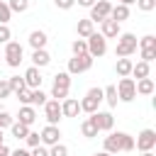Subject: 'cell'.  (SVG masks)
I'll return each mask as SVG.
<instances>
[{
	"mask_svg": "<svg viewBox=\"0 0 156 156\" xmlns=\"http://www.w3.org/2000/svg\"><path fill=\"white\" fill-rule=\"evenodd\" d=\"M134 51H136V37H134L132 32H122V34L117 37L115 56H119V58H127V56H132Z\"/></svg>",
	"mask_w": 156,
	"mask_h": 156,
	"instance_id": "6da1fadb",
	"label": "cell"
},
{
	"mask_svg": "<svg viewBox=\"0 0 156 156\" xmlns=\"http://www.w3.org/2000/svg\"><path fill=\"white\" fill-rule=\"evenodd\" d=\"M68 90H71V76H68L66 71L56 73V76H54V85H51V98L61 102V100L68 98Z\"/></svg>",
	"mask_w": 156,
	"mask_h": 156,
	"instance_id": "7a4b0ae2",
	"label": "cell"
},
{
	"mask_svg": "<svg viewBox=\"0 0 156 156\" xmlns=\"http://www.w3.org/2000/svg\"><path fill=\"white\" fill-rule=\"evenodd\" d=\"M100 102H102V88H90V90L85 93V98L78 100L80 112H88V115L98 112V110H100Z\"/></svg>",
	"mask_w": 156,
	"mask_h": 156,
	"instance_id": "3957f363",
	"label": "cell"
},
{
	"mask_svg": "<svg viewBox=\"0 0 156 156\" xmlns=\"http://www.w3.org/2000/svg\"><path fill=\"white\" fill-rule=\"evenodd\" d=\"M22 56H24V49H22V44L10 39V41L5 44V51H2V58H5V63H7L10 68H17V66L22 63Z\"/></svg>",
	"mask_w": 156,
	"mask_h": 156,
	"instance_id": "277c9868",
	"label": "cell"
},
{
	"mask_svg": "<svg viewBox=\"0 0 156 156\" xmlns=\"http://www.w3.org/2000/svg\"><path fill=\"white\" fill-rule=\"evenodd\" d=\"M93 56L90 54H78V56H73V58H68V68H66V73L68 76H78V73H85V71H90L93 68Z\"/></svg>",
	"mask_w": 156,
	"mask_h": 156,
	"instance_id": "5b68a950",
	"label": "cell"
},
{
	"mask_svg": "<svg viewBox=\"0 0 156 156\" xmlns=\"http://www.w3.org/2000/svg\"><path fill=\"white\" fill-rule=\"evenodd\" d=\"M85 44H88V54H90L93 58H100V56L107 54V39H105L100 32H93V34L85 39Z\"/></svg>",
	"mask_w": 156,
	"mask_h": 156,
	"instance_id": "8992f818",
	"label": "cell"
},
{
	"mask_svg": "<svg viewBox=\"0 0 156 156\" xmlns=\"http://www.w3.org/2000/svg\"><path fill=\"white\" fill-rule=\"evenodd\" d=\"M117 88V100L119 102H132L136 98V88H134V78H119Z\"/></svg>",
	"mask_w": 156,
	"mask_h": 156,
	"instance_id": "52a82bcc",
	"label": "cell"
},
{
	"mask_svg": "<svg viewBox=\"0 0 156 156\" xmlns=\"http://www.w3.org/2000/svg\"><path fill=\"white\" fill-rule=\"evenodd\" d=\"M154 146H156V132L154 129H141L139 136L134 139V149H139L144 154V151H154Z\"/></svg>",
	"mask_w": 156,
	"mask_h": 156,
	"instance_id": "ba28073f",
	"label": "cell"
},
{
	"mask_svg": "<svg viewBox=\"0 0 156 156\" xmlns=\"http://www.w3.org/2000/svg\"><path fill=\"white\" fill-rule=\"evenodd\" d=\"M90 119L95 122L98 132H112V127H115V117H112V112H107V110H98V112H93Z\"/></svg>",
	"mask_w": 156,
	"mask_h": 156,
	"instance_id": "9c48e42d",
	"label": "cell"
},
{
	"mask_svg": "<svg viewBox=\"0 0 156 156\" xmlns=\"http://www.w3.org/2000/svg\"><path fill=\"white\" fill-rule=\"evenodd\" d=\"M110 10H112V5H110V0H98L93 7H90V22L95 24V22H102V20H107L110 17Z\"/></svg>",
	"mask_w": 156,
	"mask_h": 156,
	"instance_id": "30bf717a",
	"label": "cell"
},
{
	"mask_svg": "<svg viewBox=\"0 0 156 156\" xmlns=\"http://www.w3.org/2000/svg\"><path fill=\"white\" fill-rule=\"evenodd\" d=\"M44 117H46L49 124H58V119L63 117V115H61V102L54 100V98L46 100V102H44Z\"/></svg>",
	"mask_w": 156,
	"mask_h": 156,
	"instance_id": "8fae6325",
	"label": "cell"
},
{
	"mask_svg": "<svg viewBox=\"0 0 156 156\" xmlns=\"http://www.w3.org/2000/svg\"><path fill=\"white\" fill-rule=\"evenodd\" d=\"M41 146H54V144H58V139H61V129H58V124H46L44 129H41Z\"/></svg>",
	"mask_w": 156,
	"mask_h": 156,
	"instance_id": "7c38bea8",
	"label": "cell"
},
{
	"mask_svg": "<svg viewBox=\"0 0 156 156\" xmlns=\"http://www.w3.org/2000/svg\"><path fill=\"white\" fill-rule=\"evenodd\" d=\"M22 78H24V85H27L29 90H37V88H41V80H44L37 66H29V68L24 71V76H22Z\"/></svg>",
	"mask_w": 156,
	"mask_h": 156,
	"instance_id": "4fadbf2b",
	"label": "cell"
},
{
	"mask_svg": "<svg viewBox=\"0 0 156 156\" xmlns=\"http://www.w3.org/2000/svg\"><path fill=\"white\" fill-rule=\"evenodd\" d=\"M100 34H102L105 39H117V37L122 34V29H119V24H117L115 20H110V17H107V20H102V22H100Z\"/></svg>",
	"mask_w": 156,
	"mask_h": 156,
	"instance_id": "5bb4252c",
	"label": "cell"
},
{
	"mask_svg": "<svg viewBox=\"0 0 156 156\" xmlns=\"http://www.w3.org/2000/svg\"><path fill=\"white\" fill-rule=\"evenodd\" d=\"M34 119H37L34 107H32V105H22V107H20V112H17V122H20V124H24V127H32V124H34Z\"/></svg>",
	"mask_w": 156,
	"mask_h": 156,
	"instance_id": "9a60e30c",
	"label": "cell"
},
{
	"mask_svg": "<svg viewBox=\"0 0 156 156\" xmlns=\"http://www.w3.org/2000/svg\"><path fill=\"white\" fill-rule=\"evenodd\" d=\"M78 112H80V105H78L76 98L61 100V115H63V117H78Z\"/></svg>",
	"mask_w": 156,
	"mask_h": 156,
	"instance_id": "2e32d148",
	"label": "cell"
},
{
	"mask_svg": "<svg viewBox=\"0 0 156 156\" xmlns=\"http://www.w3.org/2000/svg\"><path fill=\"white\" fill-rule=\"evenodd\" d=\"M46 41H49L46 32H41V29L29 32V46H32V49H46Z\"/></svg>",
	"mask_w": 156,
	"mask_h": 156,
	"instance_id": "e0dca14e",
	"label": "cell"
},
{
	"mask_svg": "<svg viewBox=\"0 0 156 156\" xmlns=\"http://www.w3.org/2000/svg\"><path fill=\"white\" fill-rule=\"evenodd\" d=\"M49 63H51V56H49L46 49H34V51H32V66L44 68V66H49Z\"/></svg>",
	"mask_w": 156,
	"mask_h": 156,
	"instance_id": "ac0fdd59",
	"label": "cell"
},
{
	"mask_svg": "<svg viewBox=\"0 0 156 156\" xmlns=\"http://www.w3.org/2000/svg\"><path fill=\"white\" fill-rule=\"evenodd\" d=\"M117 136V144H119V151H134V136L127 134V132H115Z\"/></svg>",
	"mask_w": 156,
	"mask_h": 156,
	"instance_id": "d6986e66",
	"label": "cell"
},
{
	"mask_svg": "<svg viewBox=\"0 0 156 156\" xmlns=\"http://www.w3.org/2000/svg\"><path fill=\"white\" fill-rule=\"evenodd\" d=\"M132 58H117V63H115V71H117V76L119 78H129L132 76Z\"/></svg>",
	"mask_w": 156,
	"mask_h": 156,
	"instance_id": "ffe728a7",
	"label": "cell"
},
{
	"mask_svg": "<svg viewBox=\"0 0 156 156\" xmlns=\"http://www.w3.org/2000/svg\"><path fill=\"white\" fill-rule=\"evenodd\" d=\"M134 88H136V95H151L156 90L154 80L151 78H141V80H134Z\"/></svg>",
	"mask_w": 156,
	"mask_h": 156,
	"instance_id": "44dd1931",
	"label": "cell"
},
{
	"mask_svg": "<svg viewBox=\"0 0 156 156\" xmlns=\"http://www.w3.org/2000/svg\"><path fill=\"white\" fill-rule=\"evenodd\" d=\"M110 20H115L117 24L124 22V20H129V7H127V5H115V7L110 10Z\"/></svg>",
	"mask_w": 156,
	"mask_h": 156,
	"instance_id": "7402d4cb",
	"label": "cell"
},
{
	"mask_svg": "<svg viewBox=\"0 0 156 156\" xmlns=\"http://www.w3.org/2000/svg\"><path fill=\"white\" fill-rule=\"evenodd\" d=\"M76 32H78V37H80V39H88V37L95 32V24H93L90 20H78V24H76Z\"/></svg>",
	"mask_w": 156,
	"mask_h": 156,
	"instance_id": "603a6c76",
	"label": "cell"
},
{
	"mask_svg": "<svg viewBox=\"0 0 156 156\" xmlns=\"http://www.w3.org/2000/svg\"><path fill=\"white\" fill-rule=\"evenodd\" d=\"M80 134H83L85 139H93V136H98V127H95V122H93L90 117H85V119L80 122Z\"/></svg>",
	"mask_w": 156,
	"mask_h": 156,
	"instance_id": "cb8c5ba5",
	"label": "cell"
},
{
	"mask_svg": "<svg viewBox=\"0 0 156 156\" xmlns=\"http://www.w3.org/2000/svg\"><path fill=\"white\" fill-rule=\"evenodd\" d=\"M149 63H144V61H139V63H134L132 66V76L136 78V80H141V78H149Z\"/></svg>",
	"mask_w": 156,
	"mask_h": 156,
	"instance_id": "d4e9b609",
	"label": "cell"
},
{
	"mask_svg": "<svg viewBox=\"0 0 156 156\" xmlns=\"http://www.w3.org/2000/svg\"><path fill=\"white\" fill-rule=\"evenodd\" d=\"M102 100H105L110 107H117V102H119V100H117V88H115V85H107V88L102 90Z\"/></svg>",
	"mask_w": 156,
	"mask_h": 156,
	"instance_id": "484cf974",
	"label": "cell"
},
{
	"mask_svg": "<svg viewBox=\"0 0 156 156\" xmlns=\"http://www.w3.org/2000/svg\"><path fill=\"white\" fill-rule=\"evenodd\" d=\"M7 83H10V90H12L15 95H17V93H22V90L27 88V85H24V78H22V76H10V78H7Z\"/></svg>",
	"mask_w": 156,
	"mask_h": 156,
	"instance_id": "4316f807",
	"label": "cell"
},
{
	"mask_svg": "<svg viewBox=\"0 0 156 156\" xmlns=\"http://www.w3.org/2000/svg\"><path fill=\"white\" fill-rule=\"evenodd\" d=\"M10 132H12L15 139H24V136L29 134V127H24V124H20V122H12V124H10Z\"/></svg>",
	"mask_w": 156,
	"mask_h": 156,
	"instance_id": "83f0119b",
	"label": "cell"
},
{
	"mask_svg": "<svg viewBox=\"0 0 156 156\" xmlns=\"http://www.w3.org/2000/svg\"><path fill=\"white\" fill-rule=\"evenodd\" d=\"M10 12H27L29 10V0H7Z\"/></svg>",
	"mask_w": 156,
	"mask_h": 156,
	"instance_id": "f1b7e54d",
	"label": "cell"
},
{
	"mask_svg": "<svg viewBox=\"0 0 156 156\" xmlns=\"http://www.w3.org/2000/svg\"><path fill=\"white\" fill-rule=\"evenodd\" d=\"M136 49H156V37L154 34H146V37L136 39Z\"/></svg>",
	"mask_w": 156,
	"mask_h": 156,
	"instance_id": "f546056e",
	"label": "cell"
},
{
	"mask_svg": "<svg viewBox=\"0 0 156 156\" xmlns=\"http://www.w3.org/2000/svg\"><path fill=\"white\" fill-rule=\"evenodd\" d=\"M46 100H49V98H46V93H44L41 88H37V90H32V102H29V105H32V107H34V105H41V107H44V102H46Z\"/></svg>",
	"mask_w": 156,
	"mask_h": 156,
	"instance_id": "4dcf8cb0",
	"label": "cell"
},
{
	"mask_svg": "<svg viewBox=\"0 0 156 156\" xmlns=\"http://www.w3.org/2000/svg\"><path fill=\"white\" fill-rule=\"evenodd\" d=\"M71 51H73V56H78V54H88V44H85V39H76V41L71 44Z\"/></svg>",
	"mask_w": 156,
	"mask_h": 156,
	"instance_id": "1f68e13d",
	"label": "cell"
},
{
	"mask_svg": "<svg viewBox=\"0 0 156 156\" xmlns=\"http://www.w3.org/2000/svg\"><path fill=\"white\" fill-rule=\"evenodd\" d=\"M49 156H68V146L66 144H54V146H49Z\"/></svg>",
	"mask_w": 156,
	"mask_h": 156,
	"instance_id": "d6a6232c",
	"label": "cell"
},
{
	"mask_svg": "<svg viewBox=\"0 0 156 156\" xmlns=\"http://www.w3.org/2000/svg\"><path fill=\"white\" fill-rule=\"evenodd\" d=\"M10 17H12V12H10L7 2H5V0H0V24H7V22H10Z\"/></svg>",
	"mask_w": 156,
	"mask_h": 156,
	"instance_id": "836d02e7",
	"label": "cell"
},
{
	"mask_svg": "<svg viewBox=\"0 0 156 156\" xmlns=\"http://www.w3.org/2000/svg\"><path fill=\"white\" fill-rule=\"evenodd\" d=\"M24 141H27V146H29V149H34V146H39V144H41V136H39L37 132H29V134L24 136Z\"/></svg>",
	"mask_w": 156,
	"mask_h": 156,
	"instance_id": "e575fe53",
	"label": "cell"
},
{
	"mask_svg": "<svg viewBox=\"0 0 156 156\" xmlns=\"http://www.w3.org/2000/svg\"><path fill=\"white\" fill-rule=\"evenodd\" d=\"M136 7L141 12H151V10H156V0H136Z\"/></svg>",
	"mask_w": 156,
	"mask_h": 156,
	"instance_id": "d590c367",
	"label": "cell"
},
{
	"mask_svg": "<svg viewBox=\"0 0 156 156\" xmlns=\"http://www.w3.org/2000/svg\"><path fill=\"white\" fill-rule=\"evenodd\" d=\"M10 95H12V90H10L7 78H0V100H5V98H10Z\"/></svg>",
	"mask_w": 156,
	"mask_h": 156,
	"instance_id": "8d00e7d4",
	"label": "cell"
},
{
	"mask_svg": "<svg viewBox=\"0 0 156 156\" xmlns=\"http://www.w3.org/2000/svg\"><path fill=\"white\" fill-rule=\"evenodd\" d=\"M139 51H141V61L144 63H151L156 58V49H139Z\"/></svg>",
	"mask_w": 156,
	"mask_h": 156,
	"instance_id": "74e56055",
	"label": "cell"
},
{
	"mask_svg": "<svg viewBox=\"0 0 156 156\" xmlns=\"http://www.w3.org/2000/svg\"><path fill=\"white\" fill-rule=\"evenodd\" d=\"M15 119H12V115L10 112H5V110H0V129H5V127H10Z\"/></svg>",
	"mask_w": 156,
	"mask_h": 156,
	"instance_id": "f35d334b",
	"label": "cell"
},
{
	"mask_svg": "<svg viewBox=\"0 0 156 156\" xmlns=\"http://www.w3.org/2000/svg\"><path fill=\"white\" fill-rule=\"evenodd\" d=\"M12 39V32H10V27L7 24H0V44H7Z\"/></svg>",
	"mask_w": 156,
	"mask_h": 156,
	"instance_id": "ab89813d",
	"label": "cell"
},
{
	"mask_svg": "<svg viewBox=\"0 0 156 156\" xmlns=\"http://www.w3.org/2000/svg\"><path fill=\"white\" fill-rule=\"evenodd\" d=\"M17 98H20V102H22V105H29V102H32V90H29V88H24L22 93H17Z\"/></svg>",
	"mask_w": 156,
	"mask_h": 156,
	"instance_id": "60d3db41",
	"label": "cell"
},
{
	"mask_svg": "<svg viewBox=\"0 0 156 156\" xmlns=\"http://www.w3.org/2000/svg\"><path fill=\"white\" fill-rule=\"evenodd\" d=\"M54 5H56L58 10H71V7L76 5V0H54Z\"/></svg>",
	"mask_w": 156,
	"mask_h": 156,
	"instance_id": "b9f144b4",
	"label": "cell"
},
{
	"mask_svg": "<svg viewBox=\"0 0 156 156\" xmlns=\"http://www.w3.org/2000/svg\"><path fill=\"white\" fill-rule=\"evenodd\" d=\"M29 154H32V156H49V149H46V146H41V144H39V146H34V149H32V151H29Z\"/></svg>",
	"mask_w": 156,
	"mask_h": 156,
	"instance_id": "7bdbcfd3",
	"label": "cell"
},
{
	"mask_svg": "<svg viewBox=\"0 0 156 156\" xmlns=\"http://www.w3.org/2000/svg\"><path fill=\"white\" fill-rule=\"evenodd\" d=\"M10 156H32L27 149H15V151H10Z\"/></svg>",
	"mask_w": 156,
	"mask_h": 156,
	"instance_id": "ee69618b",
	"label": "cell"
},
{
	"mask_svg": "<svg viewBox=\"0 0 156 156\" xmlns=\"http://www.w3.org/2000/svg\"><path fill=\"white\" fill-rule=\"evenodd\" d=\"M76 2H78L80 7H93V5H95V0H76Z\"/></svg>",
	"mask_w": 156,
	"mask_h": 156,
	"instance_id": "f6af8a7d",
	"label": "cell"
},
{
	"mask_svg": "<svg viewBox=\"0 0 156 156\" xmlns=\"http://www.w3.org/2000/svg\"><path fill=\"white\" fill-rule=\"evenodd\" d=\"M0 156H10V149H7V146H5V141H2V144H0Z\"/></svg>",
	"mask_w": 156,
	"mask_h": 156,
	"instance_id": "bcb514c9",
	"label": "cell"
},
{
	"mask_svg": "<svg viewBox=\"0 0 156 156\" xmlns=\"http://www.w3.org/2000/svg\"><path fill=\"white\" fill-rule=\"evenodd\" d=\"M132 2H136V0H119V5H127V7H129Z\"/></svg>",
	"mask_w": 156,
	"mask_h": 156,
	"instance_id": "7dc6e473",
	"label": "cell"
},
{
	"mask_svg": "<svg viewBox=\"0 0 156 156\" xmlns=\"http://www.w3.org/2000/svg\"><path fill=\"white\" fill-rule=\"evenodd\" d=\"M93 156H112V154H107V151H95Z\"/></svg>",
	"mask_w": 156,
	"mask_h": 156,
	"instance_id": "c3c4849f",
	"label": "cell"
},
{
	"mask_svg": "<svg viewBox=\"0 0 156 156\" xmlns=\"http://www.w3.org/2000/svg\"><path fill=\"white\" fill-rule=\"evenodd\" d=\"M141 156H154V151H144V154H141Z\"/></svg>",
	"mask_w": 156,
	"mask_h": 156,
	"instance_id": "681fc988",
	"label": "cell"
},
{
	"mask_svg": "<svg viewBox=\"0 0 156 156\" xmlns=\"http://www.w3.org/2000/svg\"><path fill=\"white\" fill-rule=\"evenodd\" d=\"M0 144H2V129H0Z\"/></svg>",
	"mask_w": 156,
	"mask_h": 156,
	"instance_id": "f907efd6",
	"label": "cell"
}]
</instances>
